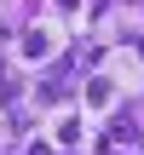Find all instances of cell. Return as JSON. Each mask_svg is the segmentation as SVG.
<instances>
[{
  "instance_id": "6da1fadb",
  "label": "cell",
  "mask_w": 144,
  "mask_h": 155,
  "mask_svg": "<svg viewBox=\"0 0 144 155\" xmlns=\"http://www.w3.org/2000/svg\"><path fill=\"white\" fill-rule=\"evenodd\" d=\"M52 52H58L52 35H29V40H23V58H52Z\"/></svg>"
},
{
  "instance_id": "7a4b0ae2",
  "label": "cell",
  "mask_w": 144,
  "mask_h": 155,
  "mask_svg": "<svg viewBox=\"0 0 144 155\" xmlns=\"http://www.w3.org/2000/svg\"><path fill=\"white\" fill-rule=\"evenodd\" d=\"M110 92H115L110 81H92V86H87V109H104V104H110Z\"/></svg>"
}]
</instances>
